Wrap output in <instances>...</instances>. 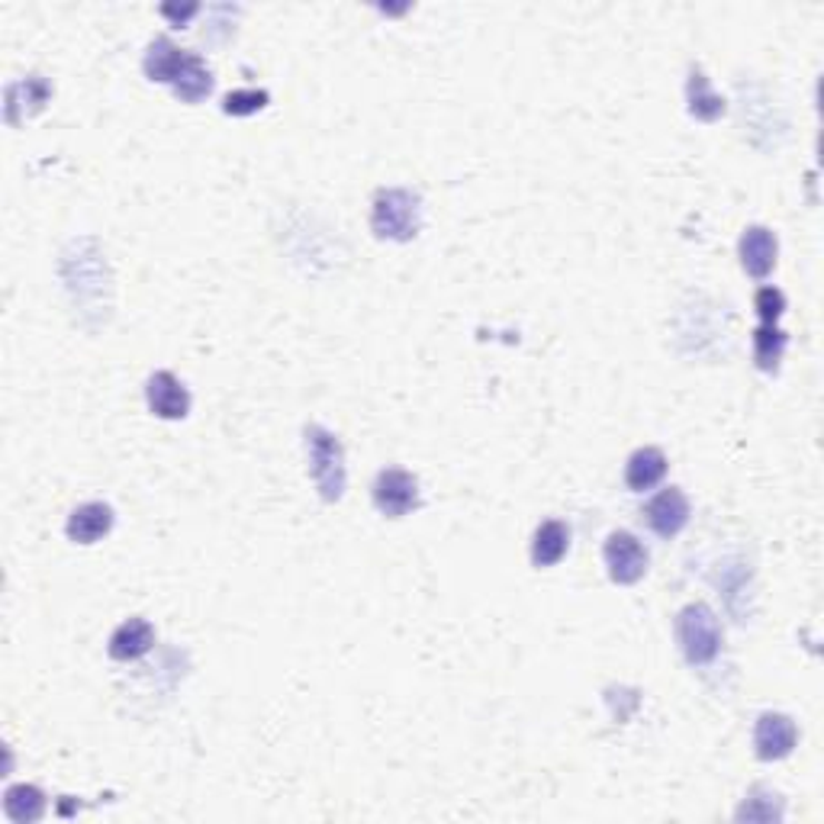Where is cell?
I'll return each instance as SVG.
<instances>
[{
    "label": "cell",
    "instance_id": "16",
    "mask_svg": "<svg viewBox=\"0 0 824 824\" xmlns=\"http://www.w3.org/2000/svg\"><path fill=\"white\" fill-rule=\"evenodd\" d=\"M171 91H175V97L183 100V103H200L203 97H210V91H214V71H210V64L203 61V56L190 52V59H187V64L181 68V75L175 78Z\"/></svg>",
    "mask_w": 824,
    "mask_h": 824
},
{
    "label": "cell",
    "instance_id": "13",
    "mask_svg": "<svg viewBox=\"0 0 824 824\" xmlns=\"http://www.w3.org/2000/svg\"><path fill=\"white\" fill-rule=\"evenodd\" d=\"M190 59V52H183L181 46H175L168 36H158L146 59H142V68L149 75V81H158V85H175V78L181 75V68Z\"/></svg>",
    "mask_w": 824,
    "mask_h": 824
},
{
    "label": "cell",
    "instance_id": "20",
    "mask_svg": "<svg viewBox=\"0 0 824 824\" xmlns=\"http://www.w3.org/2000/svg\"><path fill=\"white\" fill-rule=\"evenodd\" d=\"M754 309H757V316H761L764 326H776L780 316L786 312V294L776 290V287H761L757 297H754Z\"/></svg>",
    "mask_w": 824,
    "mask_h": 824
},
{
    "label": "cell",
    "instance_id": "18",
    "mask_svg": "<svg viewBox=\"0 0 824 824\" xmlns=\"http://www.w3.org/2000/svg\"><path fill=\"white\" fill-rule=\"evenodd\" d=\"M786 345H790V336L780 329V326H764L754 332V361L764 374H776L780 370V361L786 355Z\"/></svg>",
    "mask_w": 824,
    "mask_h": 824
},
{
    "label": "cell",
    "instance_id": "12",
    "mask_svg": "<svg viewBox=\"0 0 824 824\" xmlns=\"http://www.w3.org/2000/svg\"><path fill=\"white\" fill-rule=\"evenodd\" d=\"M686 103H689V117L703 122H715L725 117L728 103L722 93L712 91V81L705 78V71L699 64L689 68V78H686Z\"/></svg>",
    "mask_w": 824,
    "mask_h": 824
},
{
    "label": "cell",
    "instance_id": "15",
    "mask_svg": "<svg viewBox=\"0 0 824 824\" xmlns=\"http://www.w3.org/2000/svg\"><path fill=\"white\" fill-rule=\"evenodd\" d=\"M667 455L661 448H638L628 464H625V484L635 493H644V489H654L664 477H667Z\"/></svg>",
    "mask_w": 824,
    "mask_h": 824
},
{
    "label": "cell",
    "instance_id": "7",
    "mask_svg": "<svg viewBox=\"0 0 824 824\" xmlns=\"http://www.w3.org/2000/svg\"><path fill=\"white\" fill-rule=\"evenodd\" d=\"M644 519H647L654 535H661V538H667V542L676 538V535L689 525V499H686V493L679 487L661 489V493L647 503Z\"/></svg>",
    "mask_w": 824,
    "mask_h": 824
},
{
    "label": "cell",
    "instance_id": "5",
    "mask_svg": "<svg viewBox=\"0 0 824 824\" xmlns=\"http://www.w3.org/2000/svg\"><path fill=\"white\" fill-rule=\"evenodd\" d=\"M603 557L609 567V580L618 586H635L647 574V548L632 532H612L606 538Z\"/></svg>",
    "mask_w": 824,
    "mask_h": 824
},
{
    "label": "cell",
    "instance_id": "4",
    "mask_svg": "<svg viewBox=\"0 0 824 824\" xmlns=\"http://www.w3.org/2000/svg\"><path fill=\"white\" fill-rule=\"evenodd\" d=\"M370 496H374V506H377L380 516L403 519V516L419 509V480L403 467H387V470L377 474Z\"/></svg>",
    "mask_w": 824,
    "mask_h": 824
},
{
    "label": "cell",
    "instance_id": "10",
    "mask_svg": "<svg viewBox=\"0 0 824 824\" xmlns=\"http://www.w3.org/2000/svg\"><path fill=\"white\" fill-rule=\"evenodd\" d=\"M110 528H113V509L107 503H85L68 516L64 535L75 545H93L103 535H110Z\"/></svg>",
    "mask_w": 824,
    "mask_h": 824
},
{
    "label": "cell",
    "instance_id": "11",
    "mask_svg": "<svg viewBox=\"0 0 824 824\" xmlns=\"http://www.w3.org/2000/svg\"><path fill=\"white\" fill-rule=\"evenodd\" d=\"M155 644V628L146 622V618H129V622H122L120 628L110 635V644H107V651H110V657L113 661H139V657H146L149 651H152Z\"/></svg>",
    "mask_w": 824,
    "mask_h": 824
},
{
    "label": "cell",
    "instance_id": "21",
    "mask_svg": "<svg viewBox=\"0 0 824 824\" xmlns=\"http://www.w3.org/2000/svg\"><path fill=\"white\" fill-rule=\"evenodd\" d=\"M161 13H165V17H171V20H175V23L181 27L183 20H190V17L197 13V3H190V7H183V10L171 7V3H165V7H161Z\"/></svg>",
    "mask_w": 824,
    "mask_h": 824
},
{
    "label": "cell",
    "instance_id": "3",
    "mask_svg": "<svg viewBox=\"0 0 824 824\" xmlns=\"http://www.w3.org/2000/svg\"><path fill=\"white\" fill-rule=\"evenodd\" d=\"M306 455H309V477L319 489L322 503H338L348 489V470H345V448L336 431L322 426H306Z\"/></svg>",
    "mask_w": 824,
    "mask_h": 824
},
{
    "label": "cell",
    "instance_id": "2",
    "mask_svg": "<svg viewBox=\"0 0 824 824\" xmlns=\"http://www.w3.org/2000/svg\"><path fill=\"white\" fill-rule=\"evenodd\" d=\"M676 644L686 657L689 667H705L712 664L718 654H722V642H725V632H722V622L712 606L705 603H689L676 612Z\"/></svg>",
    "mask_w": 824,
    "mask_h": 824
},
{
    "label": "cell",
    "instance_id": "17",
    "mask_svg": "<svg viewBox=\"0 0 824 824\" xmlns=\"http://www.w3.org/2000/svg\"><path fill=\"white\" fill-rule=\"evenodd\" d=\"M3 812L7 818L17 824H30L42 818L46 812V795L36 786H27V783H17L3 793Z\"/></svg>",
    "mask_w": 824,
    "mask_h": 824
},
{
    "label": "cell",
    "instance_id": "1",
    "mask_svg": "<svg viewBox=\"0 0 824 824\" xmlns=\"http://www.w3.org/2000/svg\"><path fill=\"white\" fill-rule=\"evenodd\" d=\"M370 229L377 239L413 242L423 229V197L406 187H384L374 193Z\"/></svg>",
    "mask_w": 824,
    "mask_h": 824
},
{
    "label": "cell",
    "instance_id": "8",
    "mask_svg": "<svg viewBox=\"0 0 824 824\" xmlns=\"http://www.w3.org/2000/svg\"><path fill=\"white\" fill-rule=\"evenodd\" d=\"M146 403L158 419H183L190 413V394L171 370H155L149 377Z\"/></svg>",
    "mask_w": 824,
    "mask_h": 824
},
{
    "label": "cell",
    "instance_id": "9",
    "mask_svg": "<svg viewBox=\"0 0 824 824\" xmlns=\"http://www.w3.org/2000/svg\"><path fill=\"white\" fill-rule=\"evenodd\" d=\"M737 255H741V268L751 277L764 280L773 268H776V255H780V242L766 226H747L741 242H737Z\"/></svg>",
    "mask_w": 824,
    "mask_h": 824
},
{
    "label": "cell",
    "instance_id": "19",
    "mask_svg": "<svg viewBox=\"0 0 824 824\" xmlns=\"http://www.w3.org/2000/svg\"><path fill=\"white\" fill-rule=\"evenodd\" d=\"M268 91H232L226 93V100H222V113L226 117H251V113H258V110H265L268 107Z\"/></svg>",
    "mask_w": 824,
    "mask_h": 824
},
{
    "label": "cell",
    "instance_id": "14",
    "mask_svg": "<svg viewBox=\"0 0 824 824\" xmlns=\"http://www.w3.org/2000/svg\"><path fill=\"white\" fill-rule=\"evenodd\" d=\"M567 548H570V528H567V522H542L535 528V538H532V564L535 567H554V564L564 560Z\"/></svg>",
    "mask_w": 824,
    "mask_h": 824
},
{
    "label": "cell",
    "instance_id": "6",
    "mask_svg": "<svg viewBox=\"0 0 824 824\" xmlns=\"http://www.w3.org/2000/svg\"><path fill=\"white\" fill-rule=\"evenodd\" d=\"M798 744V728L790 715L783 712H764L754 725V751L757 757L773 764V761H783L790 757Z\"/></svg>",
    "mask_w": 824,
    "mask_h": 824
}]
</instances>
